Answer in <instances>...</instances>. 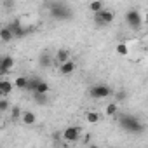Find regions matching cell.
Here are the masks:
<instances>
[{
  "instance_id": "obj_18",
  "label": "cell",
  "mask_w": 148,
  "mask_h": 148,
  "mask_svg": "<svg viewBox=\"0 0 148 148\" xmlns=\"http://www.w3.org/2000/svg\"><path fill=\"white\" fill-rule=\"evenodd\" d=\"M115 52H117L119 56H127V54H129V47H127V44H124V42L117 44V47H115Z\"/></svg>"
},
{
  "instance_id": "obj_6",
  "label": "cell",
  "mask_w": 148,
  "mask_h": 148,
  "mask_svg": "<svg viewBox=\"0 0 148 148\" xmlns=\"http://www.w3.org/2000/svg\"><path fill=\"white\" fill-rule=\"evenodd\" d=\"M14 68V58L12 56H2V59H0V73L5 77L7 71Z\"/></svg>"
},
{
  "instance_id": "obj_10",
  "label": "cell",
  "mask_w": 148,
  "mask_h": 148,
  "mask_svg": "<svg viewBox=\"0 0 148 148\" xmlns=\"http://www.w3.org/2000/svg\"><path fill=\"white\" fill-rule=\"evenodd\" d=\"M9 28L14 32V37H16V38H23V37L28 33V30H26V28H23L19 21H14V23H11V25H9Z\"/></svg>"
},
{
  "instance_id": "obj_13",
  "label": "cell",
  "mask_w": 148,
  "mask_h": 148,
  "mask_svg": "<svg viewBox=\"0 0 148 148\" xmlns=\"http://www.w3.org/2000/svg\"><path fill=\"white\" fill-rule=\"evenodd\" d=\"M21 122L25 124V125H33L35 122H37V115L33 113V112H23V115H21Z\"/></svg>"
},
{
  "instance_id": "obj_2",
  "label": "cell",
  "mask_w": 148,
  "mask_h": 148,
  "mask_svg": "<svg viewBox=\"0 0 148 148\" xmlns=\"http://www.w3.org/2000/svg\"><path fill=\"white\" fill-rule=\"evenodd\" d=\"M112 94V89L106 86V84H96L89 89V96L92 99H105Z\"/></svg>"
},
{
  "instance_id": "obj_19",
  "label": "cell",
  "mask_w": 148,
  "mask_h": 148,
  "mask_svg": "<svg viewBox=\"0 0 148 148\" xmlns=\"http://www.w3.org/2000/svg\"><path fill=\"white\" fill-rule=\"evenodd\" d=\"M38 82H40L38 79H35V77H30V79H28L26 91H28V92H35V91H37V86H38Z\"/></svg>"
},
{
  "instance_id": "obj_7",
  "label": "cell",
  "mask_w": 148,
  "mask_h": 148,
  "mask_svg": "<svg viewBox=\"0 0 148 148\" xmlns=\"http://www.w3.org/2000/svg\"><path fill=\"white\" fill-rule=\"evenodd\" d=\"M51 14H52L56 19H66L70 12H68V9H66L64 5H61V4H54L52 9H51Z\"/></svg>"
},
{
  "instance_id": "obj_12",
  "label": "cell",
  "mask_w": 148,
  "mask_h": 148,
  "mask_svg": "<svg viewBox=\"0 0 148 148\" xmlns=\"http://www.w3.org/2000/svg\"><path fill=\"white\" fill-rule=\"evenodd\" d=\"M14 87H16V86H14L12 82H9L7 79H2V80H0V94H2V96H7Z\"/></svg>"
},
{
  "instance_id": "obj_1",
  "label": "cell",
  "mask_w": 148,
  "mask_h": 148,
  "mask_svg": "<svg viewBox=\"0 0 148 148\" xmlns=\"http://www.w3.org/2000/svg\"><path fill=\"white\" fill-rule=\"evenodd\" d=\"M125 23H127V26L131 30H139L145 21H143V16H141V12L138 9H129L125 12Z\"/></svg>"
},
{
  "instance_id": "obj_5",
  "label": "cell",
  "mask_w": 148,
  "mask_h": 148,
  "mask_svg": "<svg viewBox=\"0 0 148 148\" xmlns=\"http://www.w3.org/2000/svg\"><path fill=\"white\" fill-rule=\"evenodd\" d=\"M94 19H96V23H99V25L106 26V25L113 23V19H115V14H113V11L101 9L99 12H96V14H94Z\"/></svg>"
},
{
  "instance_id": "obj_20",
  "label": "cell",
  "mask_w": 148,
  "mask_h": 148,
  "mask_svg": "<svg viewBox=\"0 0 148 148\" xmlns=\"http://www.w3.org/2000/svg\"><path fill=\"white\" fill-rule=\"evenodd\" d=\"M32 94H33V99L38 105H45L47 103V92H32Z\"/></svg>"
},
{
  "instance_id": "obj_15",
  "label": "cell",
  "mask_w": 148,
  "mask_h": 148,
  "mask_svg": "<svg viewBox=\"0 0 148 148\" xmlns=\"http://www.w3.org/2000/svg\"><path fill=\"white\" fill-rule=\"evenodd\" d=\"M40 64L44 66V68H49L51 64H54V58L51 56V54H47V52H44V54H40Z\"/></svg>"
},
{
  "instance_id": "obj_11",
  "label": "cell",
  "mask_w": 148,
  "mask_h": 148,
  "mask_svg": "<svg viewBox=\"0 0 148 148\" xmlns=\"http://www.w3.org/2000/svg\"><path fill=\"white\" fill-rule=\"evenodd\" d=\"M12 38H16L14 37V32L9 28V26H4L2 30H0V40H2L4 44H7V42H11Z\"/></svg>"
},
{
  "instance_id": "obj_9",
  "label": "cell",
  "mask_w": 148,
  "mask_h": 148,
  "mask_svg": "<svg viewBox=\"0 0 148 148\" xmlns=\"http://www.w3.org/2000/svg\"><path fill=\"white\" fill-rule=\"evenodd\" d=\"M75 61H71V59H68L66 63H61L58 68H59V73L61 75H71L73 71H75Z\"/></svg>"
},
{
  "instance_id": "obj_8",
  "label": "cell",
  "mask_w": 148,
  "mask_h": 148,
  "mask_svg": "<svg viewBox=\"0 0 148 148\" xmlns=\"http://www.w3.org/2000/svg\"><path fill=\"white\" fill-rule=\"evenodd\" d=\"M68 59H71V56H70V51L68 49H64V47H61V49H58L56 51V56H54V64H61V63H66Z\"/></svg>"
},
{
  "instance_id": "obj_24",
  "label": "cell",
  "mask_w": 148,
  "mask_h": 148,
  "mask_svg": "<svg viewBox=\"0 0 148 148\" xmlns=\"http://www.w3.org/2000/svg\"><path fill=\"white\" fill-rule=\"evenodd\" d=\"M0 110H2V112L9 110V101L5 99V96H2V99H0Z\"/></svg>"
},
{
  "instance_id": "obj_4",
  "label": "cell",
  "mask_w": 148,
  "mask_h": 148,
  "mask_svg": "<svg viewBox=\"0 0 148 148\" xmlns=\"http://www.w3.org/2000/svg\"><path fill=\"white\" fill-rule=\"evenodd\" d=\"M80 134H82V129L80 127H66L63 131V141L64 143H73V141H79L80 139Z\"/></svg>"
},
{
  "instance_id": "obj_21",
  "label": "cell",
  "mask_w": 148,
  "mask_h": 148,
  "mask_svg": "<svg viewBox=\"0 0 148 148\" xmlns=\"http://www.w3.org/2000/svg\"><path fill=\"white\" fill-rule=\"evenodd\" d=\"M105 112H106L108 117H115L117 112H119V106H117L115 103H110V105H106V110H105Z\"/></svg>"
},
{
  "instance_id": "obj_22",
  "label": "cell",
  "mask_w": 148,
  "mask_h": 148,
  "mask_svg": "<svg viewBox=\"0 0 148 148\" xmlns=\"http://www.w3.org/2000/svg\"><path fill=\"white\" fill-rule=\"evenodd\" d=\"M49 91H51V87H49L45 82H42V80H40V82H38V86H37V91H35V92H49Z\"/></svg>"
},
{
  "instance_id": "obj_17",
  "label": "cell",
  "mask_w": 148,
  "mask_h": 148,
  "mask_svg": "<svg viewBox=\"0 0 148 148\" xmlns=\"http://www.w3.org/2000/svg\"><path fill=\"white\" fill-rule=\"evenodd\" d=\"M101 9H105V7H103V2H101V0H92V2L89 4V11H91L92 14L99 12Z\"/></svg>"
},
{
  "instance_id": "obj_3",
  "label": "cell",
  "mask_w": 148,
  "mask_h": 148,
  "mask_svg": "<svg viewBox=\"0 0 148 148\" xmlns=\"http://www.w3.org/2000/svg\"><path fill=\"white\" fill-rule=\"evenodd\" d=\"M120 125H122L125 131H129V132H138V131H141L139 120L134 119V117H131V115H124V117L120 119Z\"/></svg>"
},
{
  "instance_id": "obj_25",
  "label": "cell",
  "mask_w": 148,
  "mask_h": 148,
  "mask_svg": "<svg viewBox=\"0 0 148 148\" xmlns=\"http://www.w3.org/2000/svg\"><path fill=\"white\" fill-rule=\"evenodd\" d=\"M143 21H145V25H148V12L145 14V18H143Z\"/></svg>"
},
{
  "instance_id": "obj_16",
  "label": "cell",
  "mask_w": 148,
  "mask_h": 148,
  "mask_svg": "<svg viewBox=\"0 0 148 148\" xmlns=\"http://www.w3.org/2000/svg\"><path fill=\"white\" fill-rule=\"evenodd\" d=\"M14 86L16 89H21V91H26V86H28V77H16L14 79Z\"/></svg>"
},
{
  "instance_id": "obj_23",
  "label": "cell",
  "mask_w": 148,
  "mask_h": 148,
  "mask_svg": "<svg viewBox=\"0 0 148 148\" xmlns=\"http://www.w3.org/2000/svg\"><path fill=\"white\" fill-rule=\"evenodd\" d=\"M11 115H12V119H14V120H21V115H23V112L19 110V106H14V108L11 110Z\"/></svg>"
},
{
  "instance_id": "obj_14",
  "label": "cell",
  "mask_w": 148,
  "mask_h": 148,
  "mask_svg": "<svg viewBox=\"0 0 148 148\" xmlns=\"http://www.w3.org/2000/svg\"><path fill=\"white\" fill-rule=\"evenodd\" d=\"M86 120L89 124H98L101 120V113L96 112V110H89V112H86Z\"/></svg>"
}]
</instances>
